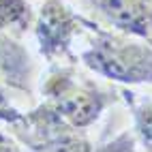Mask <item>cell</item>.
I'll return each mask as SVG.
<instances>
[{
    "instance_id": "cell-7",
    "label": "cell",
    "mask_w": 152,
    "mask_h": 152,
    "mask_svg": "<svg viewBox=\"0 0 152 152\" xmlns=\"http://www.w3.org/2000/svg\"><path fill=\"white\" fill-rule=\"evenodd\" d=\"M30 19H32V11L26 0H0V34L7 30H26Z\"/></svg>"
},
{
    "instance_id": "cell-6",
    "label": "cell",
    "mask_w": 152,
    "mask_h": 152,
    "mask_svg": "<svg viewBox=\"0 0 152 152\" xmlns=\"http://www.w3.org/2000/svg\"><path fill=\"white\" fill-rule=\"evenodd\" d=\"M32 60H30L28 49L22 47L11 34H0V82L7 88L17 90H30L32 82Z\"/></svg>"
},
{
    "instance_id": "cell-4",
    "label": "cell",
    "mask_w": 152,
    "mask_h": 152,
    "mask_svg": "<svg viewBox=\"0 0 152 152\" xmlns=\"http://www.w3.org/2000/svg\"><path fill=\"white\" fill-rule=\"evenodd\" d=\"M88 28L90 24L75 15L62 0H47L37 17L39 49L49 62H56L58 58L69 56L75 39Z\"/></svg>"
},
{
    "instance_id": "cell-2",
    "label": "cell",
    "mask_w": 152,
    "mask_h": 152,
    "mask_svg": "<svg viewBox=\"0 0 152 152\" xmlns=\"http://www.w3.org/2000/svg\"><path fill=\"white\" fill-rule=\"evenodd\" d=\"M43 103L73 129L84 131L94 124L107 105V96L73 69H58L43 84Z\"/></svg>"
},
{
    "instance_id": "cell-5",
    "label": "cell",
    "mask_w": 152,
    "mask_h": 152,
    "mask_svg": "<svg viewBox=\"0 0 152 152\" xmlns=\"http://www.w3.org/2000/svg\"><path fill=\"white\" fill-rule=\"evenodd\" d=\"M118 32L148 39L152 34V0H90Z\"/></svg>"
},
{
    "instance_id": "cell-3",
    "label": "cell",
    "mask_w": 152,
    "mask_h": 152,
    "mask_svg": "<svg viewBox=\"0 0 152 152\" xmlns=\"http://www.w3.org/2000/svg\"><path fill=\"white\" fill-rule=\"evenodd\" d=\"M19 144L28 146V152H92V146L79 129L66 124L45 103L9 124Z\"/></svg>"
},
{
    "instance_id": "cell-8",
    "label": "cell",
    "mask_w": 152,
    "mask_h": 152,
    "mask_svg": "<svg viewBox=\"0 0 152 152\" xmlns=\"http://www.w3.org/2000/svg\"><path fill=\"white\" fill-rule=\"evenodd\" d=\"M135 133L144 152H152V101H139L133 105Z\"/></svg>"
},
{
    "instance_id": "cell-1",
    "label": "cell",
    "mask_w": 152,
    "mask_h": 152,
    "mask_svg": "<svg viewBox=\"0 0 152 152\" xmlns=\"http://www.w3.org/2000/svg\"><path fill=\"white\" fill-rule=\"evenodd\" d=\"M82 62L92 73L120 84H152V45L139 37L90 26Z\"/></svg>"
},
{
    "instance_id": "cell-10",
    "label": "cell",
    "mask_w": 152,
    "mask_h": 152,
    "mask_svg": "<svg viewBox=\"0 0 152 152\" xmlns=\"http://www.w3.org/2000/svg\"><path fill=\"white\" fill-rule=\"evenodd\" d=\"M0 152H24V150L15 135H9L7 131L0 129Z\"/></svg>"
},
{
    "instance_id": "cell-9",
    "label": "cell",
    "mask_w": 152,
    "mask_h": 152,
    "mask_svg": "<svg viewBox=\"0 0 152 152\" xmlns=\"http://www.w3.org/2000/svg\"><path fill=\"white\" fill-rule=\"evenodd\" d=\"M22 116H24V111H19L13 105V99H11V94H9V88L0 82V122L15 124Z\"/></svg>"
}]
</instances>
